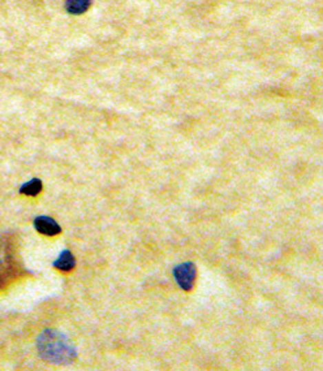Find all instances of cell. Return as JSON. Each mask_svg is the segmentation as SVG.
<instances>
[{
	"instance_id": "2",
	"label": "cell",
	"mask_w": 323,
	"mask_h": 371,
	"mask_svg": "<svg viewBox=\"0 0 323 371\" xmlns=\"http://www.w3.org/2000/svg\"><path fill=\"white\" fill-rule=\"evenodd\" d=\"M20 273V262L13 240L7 235H0V290L10 284Z\"/></svg>"
},
{
	"instance_id": "1",
	"label": "cell",
	"mask_w": 323,
	"mask_h": 371,
	"mask_svg": "<svg viewBox=\"0 0 323 371\" xmlns=\"http://www.w3.org/2000/svg\"><path fill=\"white\" fill-rule=\"evenodd\" d=\"M39 357L55 365H71L77 357V349L68 336L58 330L46 328L37 339Z\"/></svg>"
},
{
	"instance_id": "6",
	"label": "cell",
	"mask_w": 323,
	"mask_h": 371,
	"mask_svg": "<svg viewBox=\"0 0 323 371\" xmlns=\"http://www.w3.org/2000/svg\"><path fill=\"white\" fill-rule=\"evenodd\" d=\"M42 189H43L42 180L37 179L36 178V179L26 181L24 185H21L20 193L24 194V195H28V197H37L39 193L42 192Z\"/></svg>"
},
{
	"instance_id": "4",
	"label": "cell",
	"mask_w": 323,
	"mask_h": 371,
	"mask_svg": "<svg viewBox=\"0 0 323 371\" xmlns=\"http://www.w3.org/2000/svg\"><path fill=\"white\" fill-rule=\"evenodd\" d=\"M34 228L37 232L45 236H56L61 232V227L58 224V222L50 216H37L34 219Z\"/></svg>"
},
{
	"instance_id": "3",
	"label": "cell",
	"mask_w": 323,
	"mask_h": 371,
	"mask_svg": "<svg viewBox=\"0 0 323 371\" xmlns=\"http://www.w3.org/2000/svg\"><path fill=\"white\" fill-rule=\"evenodd\" d=\"M174 279L178 283L183 290L191 292L194 287L196 276H197V267L193 262H183V264L175 266L174 271Z\"/></svg>"
},
{
	"instance_id": "5",
	"label": "cell",
	"mask_w": 323,
	"mask_h": 371,
	"mask_svg": "<svg viewBox=\"0 0 323 371\" xmlns=\"http://www.w3.org/2000/svg\"><path fill=\"white\" fill-rule=\"evenodd\" d=\"M52 266L55 268L60 270V271L70 273L76 267V258H74V255H73L71 251L64 249L63 252L60 253L59 257L55 259V262L52 264Z\"/></svg>"
}]
</instances>
